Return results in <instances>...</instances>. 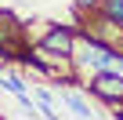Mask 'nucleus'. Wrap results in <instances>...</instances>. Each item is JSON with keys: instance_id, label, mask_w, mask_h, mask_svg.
<instances>
[{"instance_id": "20e7f679", "label": "nucleus", "mask_w": 123, "mask_h": 120, "mask_svg": "<svg viewBox=\"0 0 123 120\" xmlns=\"http://www.w3.org/2000/svg\"><path fill=\"white\" fill-rule=\"evenodd\" d=\"M62 102H65V106H69V109H73V113H76L80 120H94L91 106H87V102H83V98H80L76 91H62Z\"/></svg>"}, {"instance_id": "f257e3e1", "label": "nucleus", "mask_w": 123, "mask_h": 120, "mask_svg": "<svg viewBox=\"0 0 123 120\" xmlns=\"http://www.w3.org/2000/svg\"><path fill=\"white\" fill-rule=\"evenodd\" d=\"M112 44H105V40H98L94 33H76V47H73V66H76V73H105V62L112 58Z\"/></svg>"}, {"instance_id": "f03ea898", "label": "nucleus", "mask_w": 123, "mask_h": 120, "mask_svg": "<svg viewBox=\"0 0 123 120\" xmlns=\"http://www.w3.org/2000/svg\"><path fill=\"white\" fill-rule=\"evenodd\" d=\"M73 47H76V29H69V26H54L40 40V51L51 58H73Z\"/></svg>"}, {"instance_id": "423d86ee", "label": "nucleus", "mask_w": 123, "mask_h": 120, "mask_svg": "<svg viewBox=\"0 0 123 120\" xmlns=\"http://www.w3.org/2000/svg\"><path fill=\"white\" fill-rule=\"evenodd\" d=\"M105 73H116V77H123V55H119V51H112V58L105 62Z\"/></svg>"}, {"instance_id": "6e6552de", "label": "nucleus", "mask_w": 123, "mask_h": 120, "mask_svg": "<svg viewBox=\"0 0 123 120\" xmlns=\"http://www.w3.org/2000/svg\"><path fill=\"white\" fill-rule=\"evenodd\" d=\"M0 26H4V11H0Z\"/></svg>"}, {"instance_id": "0eeeda50", "label": "nucleus", "mask_w": 123, "mask_h": 120, "mask_svg": "<svg viewBox=\"0 0 123 120\" xmlns=\"http://www.w3.org/2000/svg\"><path fill=\"white\" fill-rule=\"evenodd\" d=\"M101 7V0H76V11L83 15V11H98Z\"/></svg>"}, {"instance_id": "7ed1b4c3", "label": "nucleus", "mask_w": 123, "mask_h": 120, "mask_svg": "<svg viewBox=\"0 0 123 120\" xmlns=\"http://www.w3.org/2000/svg\"><path fill=\"white\" fill-rule=\"evenodd\" d=\"M87 91H94L101 102L116 106V102H123V77H116V73H98V77L87 84Z\"/></svg>"}, {"instance_id": "39448f33", "label": "nucleus", "mask_w": 123, "mask_h": 120, "mask_svg": "<svg viewBox=\"0 0 123 120\" xmlns=\"http://www.w3.org/2000/svg\"><path fill=\"white\" fill-rule=\"evenodd\" d=\"M109 22H116V26H123V0H101V7H98Z\"/></svg>"}]
</instances>
